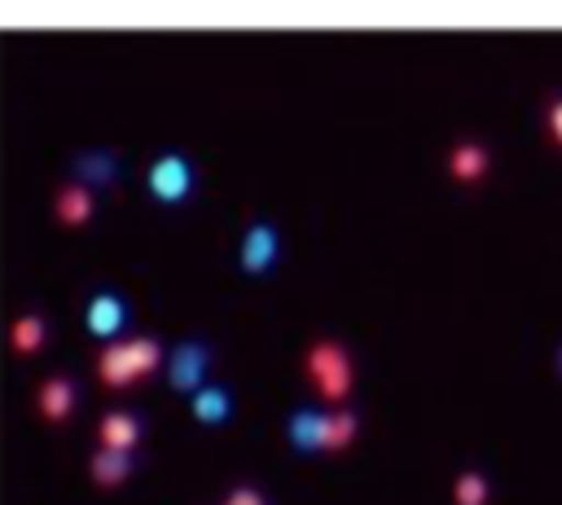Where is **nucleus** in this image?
I'll return each instance as SVG.
<instances>
[{"label": "nucleus", "mask_w": 562, "mask_h": 505, "mask_svg": "<svg viewBox=\"0 0 562 505\" xmlns=\"http://www.w3.org/2000/svg\"><path fill=\"white\" fill-rule=\"evenodd\" d=\"M307 378L316 382V391H321L334 408L347 404V395H351V356L342 351L338 338H316V343L307 347Z\"/></svg>", "instance_id": "nucleus-1"}, {"label": "nucleus", "mask_w": 562, "mask_h": 505, "mask_svg": "<svg viewBox=\"0 0 562 505\" xmlns=\"http://www.w3.org/2000/svg\"><path fill=\"white\" fill-rule=\"evenodd\" d=\"M145 184H149L154 202L176 206V202H184L193 193V162L184 154H158L149 162V171H145Z\"/></svg>", "instance_id": "nucleus-2"}, {"label": "nucleus", "mask_w": 562, "mask_h": 505, "mask_svg": "<svg viewBox=\"0 0 562 505\" xmlns=\"http://www.w3.org/2000/svg\"><path fill=\"white\" fill-rule=\"evenodd\" d=\"M277 255H281V233H277V224L255 220V224L246 228V237H241V250H237L241 272L259 277V272H268V268L277 263Z\"/></svg>", "instance_id": "nucleus-3"}, {"label": "nucleus", "mask_w": 562, "mask_h": 505, "mask_svg": "<svg viewBox=\"0 0 562 505\" xmlns=\"http://www.w3.org/2000/svg\"><path fill=\"white\" fill-rule=\"evenodd\" d=\"M206 369H211V351H206V343H198V338H189V343H180L171 356H167V382L176 386V391H198L202 382H206Z\"/></svg>", "instance_id": "nucleus-4"}, {"label": "nucleus", "mask_w": 562, "mask_h": 505, "mask_svg": "<svg viewBox=\"0 0 562 505\" xmlns=\"http://www.w3.org/2000/svg\"><path fill=\"white\" fill-rule=\"evenodd\" d=\"M83 325H88L92 338L114 343V338L123 334V325H127V303H123L119 294L101 290V294H92V303H88V312H83Z\"/></svg>", "instance_id": "nucleus-5"}, {"label": "nucleus", "mask_w": 562, "mask_h": 505, "mask_svg": "<svg viewBox=\"0 0 562 505\" xmlns=\"http://www.w3.org/2000/svg\"><path fill=\"white\" fill-rule=\"evenodd\" d=\"M285 435H290V448L294 452H321L325 448V413L312 408V404L294 408L290 422H285Z\"/></svg>", "instance_id": "nucleus-6"}, {"label": "nucleus", "mask_w": 562, "mask_h": 505, "mask_svg": "<svg viewBox=\"0 0 562 505\" xmlns=\"http://www.w3.org/2000/svg\"><path fill=\"white\" fill-rule=\"evenodd\" d=\"M140 439V417L127 413V408H114L101 417V448H119V452H132V444Z\"/></svg>", "instance_id": "nucleus-7"}, {"label": "nucleus", "mask_w": 562, "mask_h": 505, "mask_svg": "<svg viewBox=\"0 0 562 505\" xmlns=\"http://www.w3.org/2000/svg\"><path fill=\"white\" fill-rule=\"evenodd\" d=\"M189 404H193V417H198L202 426H220V422H228V413H233V395H228L224 386H206V382L193 391Z\"/></svg>", "instance_id": "nucleus-8"}, {"label": "nucleus", "mask_w": 562, "mask_h": 505, "mask_svg": "<svg viewBox=\"0 0 562 505\" xmlns=\"http://www.w3.org/2000/svg\"><path fill=\"white\" fill-rule=\"evenodd\" d=\"M75 176L83 180V189H101V184H110L119 176V162H114V154L92 149V154H79L75 158Z\"/></svg>", "instance_id": "nucleus-9"}, {"label": "nucleus", "mask_w": 562, "mask_h": 505, "mask_svg": "<svg viewBox=\"0 0 562 505\" xmlns=\"http://www.w3.org/2000/svg\"><path fill=\"white\" fill-rule=\"evenodd\" d=\"M448 171H452L457 180H479V176L487 171V149L474 145V141H461V145L448 154Z\"/></svg>", "instance_id": "nucleus-10"}, {"label": "nucleus", "mask_w": 562, "mask_h": 505, "mask_svg": "<svg viewBox=\"0 0 562 505\" xmlns=\"http://www.w3.org/2000/svg\"><path fill=\"white\" fill-rule=\"evenodd\" d=\"M40 408H44V417H66V413L75 408V382H70V378H53V382H44V391H40Z\"/></svg>", "instance_id": "nucleus-11"}, {"label": "nucleus", "mask_w": 562, "mask_h": 505, "mask_svg": "<svg viewBox=\"0 0 562 505\" xmlns=\"http://www.w3.org/2000/svg\"><path fill=\"white\" fill-rule=\"evenodd\" d=\"M356 426H360V417L347 404H338L334 413H325V448H347L356 439Z\"/></svg>", "instance_id": "nucleus-12"}, {"label": "nucleus", "mask_w": 562, "mask_h": 505, "mask_svg": "<svg viewBox=\"0 0 562 505\" xmlns=\"http://www.w3.org/2000/svg\"><path fill=\"white\" fill-rule=\"evenodd\" d=\"M127 470H132V452L101 448V452L92 457V479H97V483H119V479H127Z\"/></svg>", "instance_id": "nucleus-13"}, {"label": "nucleus", "mask_w": 562, "mask_h": 505, "mask_svg": "<svg viewBox=\"0 0 562 505\" xmlns=\"http://www.w3.org/2000/svg\"><path fill=\"white\" fill-rule=\"evenodd\" d=\"M57 215H61L66 224H83V220L92 215V189H83V184L61 189V198H57Z\"/></svg>", "instance_id": "nucleus-14"}, {"label": "nucleus", "mask_w": 562, "mask_h": 505, "mask_svg": "<svg viewBox=\"0 0 562 505\" xmlns=\"http://www.w3.org/2000/svg\"><path fill=\"white\" fill-rule=\"evenodd\" d=\"M123 356H127V364H132L136 378L149 373V369H158V360H162V351H158L154 338H127V343H123Z\"/></svg>", "instance_id": "nucleus-15"}, {"label": "nucleus", "mask_w": 562, "mask_h": 505, "mask_svg": "<svg viewBox=\"0 0 562 505\" xmlns=\"http://www.w3.org/2000/svg\"><path fill=\"white\" fill-rule=\"evenodd\" d=\"M487 492H492V483H487L483 470H465V474L452 483L457 505H487Z\"/></svg>", "instance_id": "nucleus-16"}, {"label": "nucleus", "mask_w": 562, "mask_h": 505, "mask_svg": "<svg viewBox=\"0 0 562 505\" xmlns=\"http://www.w3.org/2000/svg\"><path fill=\"white\" fill-rule=\"evenodd\" d=\"M101 378L110 382V386H127L136 373H132V364H127V356H123V343H110L105 347V356H101Z\"/></svg>", "instance_id": "nucleus-17"}, {"label": "nucleus", "mask_w": 562, "mask_h": 505, "mask_svg": "<svg viewBox=\"0 0 562 505\" xmlns=\"http://www.w3.org/2000/svg\"><path fill=\"white\" fill-rule=\"evenodd\" d=\"M13 343H18V351H35V347L44 343V321H40V316H26V321H18V329H13Z\"/></svg>", "instance_id": "nucleus-18"}, {"label": "nucleus", "mask_w": 562, "mask_h": 505, "mask_svg": "<svg viewBox=\"0 0 562 505\" xmlns=\"http://www.w3.org/2000/svg\"><path fill=\"white\" fill-rule=\"evenodd\" d=\"M544 127H549V141H553V145H562V97H553V101H549Z\"/></svg>", "instance_id": "nucleus-19"}, {"label": "nucleus", "mask_w": 562, "mask_h": 505, "mask_svg": "<svg viewBox=\"0 0 562 505\" xmlns=\"http://www.w3.org/2000/svg\"><path fill=\"white\" fill-rule=\"evenodd\" d=\"M224 505H268V501H263L259 487H246V483H241V487H233V492L224 496Z\"/></svg>", "instance_id": "nucleus-20"}, {"label": "nucleus", "mask_w": 562, "mask_h": 505, "mask_svg": "<svg viewBox=\"0 0 562 505\" xmlns=\"http://www.w3.org/2000/svg\"><path fill=\"white\" fill-rule=\"evenodd\" d=\"M558 373H562V347H558Z\"/></svg>", "instance_id": "nucleus-21"}]
</instances>
